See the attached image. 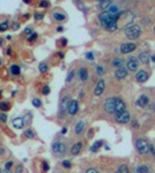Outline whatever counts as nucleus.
Returning <instances> with one entry per match:
<instances>
[{
	"label": "nucleus",
	"instance_id": "1",
	"mask_svg": "<svg viewBox=\"0 0 155 173\" xmlns=\"http://www.w3.org/2000/svg\"><path fill=\"white\" fill-rule=\"evenodd\" d=\"M103 109L109 113H115L116 114L118 112L125 111L126 105L121 98H109V99H107L104 102Z\"/></svg>",
	"mask_w": 155,
	"mask_h": 173
},
{
	"label": "nucleus",
	"instance_id": "2",
	"mask_svg": "<svg viewBox=\"0 0 155 173\" xmlns=\"http://www.w3.org/2000/svg\"><path fill=\"white\" fill-rule=\"evenodd\" d=\"M98 19H100L101 24L109 31H114V30H116L118 28L117 27V19H118L117 14L112 15V14H110L108 12H103V13L100 14Z\"/></svg>",
	"mask_w": 155,
	"mask_h": 173
},
{
	"label": "nucleus",
	"instance_id": "3",
	"mask_svg": "<svg viewBox=\"0 0 155 173\" xmlns=\"http://www.w3.org/2000/svg\"><path fill=\"white\" fill-rule=\"evenodd\" d=\"M140 32H141V29L137 24L130 26V27H127L125 29V35H126V37L128 39H137L140 36Z\"/></svg>",
	"mask_w": 155,
	"mask_h": 173
},
{
	"label": "nucleus",
	"instance_id": "4",
	"mask_svg": "<svg viewBox=\"0 0 155 173\" xmlns=\"http://www.w3.org/2000/svg\"><path fill=\"white\" fill-rule=\"evenodd\" d=\"M135 146H137L138 152L141 153V155H145V153H147L149 151V144L147 143V141L144 140V139H139L137 141V143H135Z\"/></svg>",
	"mask_w": 155,
	"mask_h": 173
},
{
	"label": "nucleus",
	"instance_id": "5",
	"mask_svg": "<svg viewBox=\"0 0 155 173\" xmlns=\"http://www.w3.org/2000/svg\"><path fill=\"white\" fill-rule=\"evenodd\" d=\"M115 118H116V121L118 123H126L130 121V113L125 110V111H122V112H118L115 114Z\"/></svg>",
	"mask_w": 155,
	"mask_h": 173
},
{
	"label": "nucleus",
	"instance_id": "6",
	"mask_svg": "<svg viewBox=\"0 0 155 173\" xmlns=\"http://www.w3.org/2000/svg\"><path fill=\"white\" fill-rule=\"evenodd\" d=\"M52 150H53V152H56V153L62 155V153H65V151H66V145L62 143V142H55V143L52 144Z\"/></svg>",
	"mask_w": 155,
	"mask_h": 173
},
{
	"label": "nucleus",
	"instance_id": "7",
	"mask_svg": "<svg viewBox=\"0 0 155 173\" xmlns=\"http://www.w3.org/2000/svg\"><path fill=\"white\" fill-rule=\"evenodd\" d=\"M135 47H137V45L134 43H126V44H123L121 46V52L122 53H130L133 50H135Z\"/></svg>",
	"mask_w": 155,
	"mask_h": 173
},
{
	"label": "nucleus",
	"instance_id": "8",
	"mask_svg": "<svg viewBox=\"0 0 155 173\" xmlns=\"http://www.w3.org/2000/svg\"><path fill=\"white\" fill-rule=\"evenodd\" d=\"M135 79H137V81L138 82H146L147 80H148V74H147V72L146 70H139L138 73H137V75H135Z\"/></svg>",
	"mask_w": 155,
	"mask_h": 173
},
{
	"label": "nucleus",
	"instance_id": "9",
	"mask_svg": "<svg viewBox=\"0 0 155 173\" xmlns=\"http://www.w3.org/2000/svg\"><path fill=\"white\" fill-rule=\"evenodd\" d=\"M137 68H138V60L135 58L131 57L127 61V70L134 72Z\"/></svg>",
	"mask_w": 155,
	"mask_h": 173
},
{
	"label": "nucleus",
	"instance_id": "10",
	"mask_svg": "<svg viewBox=\"0 0 155 173\" xmlns=\"http://www.w3.org/2000/svg\"><path fill=\"white\" fill-rule=\"evenodd\" d=\"M104 88H105V83H104V81H103V80H100V81L97 82L96 86H95V91H94V93H95L96 96H100V95L103 92Z\"/></svg>",
	"mask_w": 155,
	"mask_h": 173
},
{
	"label": "nucleus",
	"instance_id": "11",
	"mask_svg": "<svg viewBox=\"0 0 155 173\" xmlns=\"http://www.w3.org/2000/svg\"><path fill=\"white\" fill-rule=\"evenodd\" d=\"M79 110V104L76 100H71V104L68 106V113L72 115H74Z\"/></svg>",
	"mask_w": 155,
	"mask_h": 173
},
{
	"label": "nucleus",
	"instance_id": "12",
	"mask_svg": "<svg viewBox=\"0 0 155 173\" xmlns=\"http://www.w3.org/2000/svg\"><path fill=\"white\" fill-rule=\"evenodd\" d=\"M25 119L23 118H21V116H19V118H15L13 121H12V125L15 127V128H18V129H21L23 126H25Z\"/></svg>",
	"mask_w": 155,
	"mask_h": 173
},
{
	"label": "nucleus",
	"instance_id": "13",
	"mask_svg": "<svg viewBox=\"0 0 155 173\" xmlns=\"http://www.w3.org/2000/svg\"><path fill=\"white\" fill-rule=\"evenodd\" d=\"M127 68H125V67H119L118 69H117V72H116V77L118 79V80H122V79H124L125 76L127 75Z\"/></svg>",
	"mask_w": 155,
	"mask_h": 173
},
{
	"label": "nucleus",
	"instance_id": "14",
	"mask_svg": "<svg viewBox=\"0 0 155 173\" xmlns=\"http://www.w3.org/2000/svg\"><path fill=\"white\" fill-rule=\"evenodd\" d=\"M148 97L147 96H145V95H142V96H140L139 97V99L137 100V105L139 106V107H144V106H146L147 104H148Z\"/></svg>",
	"mask_w": 155,
	"mask_h": 173
},
{
	"label": "nucleus",
	"instance_id": "15",
	"mask_svg": "<svg viewBox=\"0 0 155 173\" xmlns=\"http://www.w3.org/2000/svg\"><path fill=\"white\" fill-rule=\"evenodd\" d=\"M71 104V100L68 97H64L62 99V103H60V109H62V112L64 111H68V106Z\"/></svg>",
	"mask_w": 155,
	"mask_h": 173
},
{
	"label": "nucleus",
	"instance_id": "16",
	"mask_svg": "<svg viewBox=\"0 0 155 173\" xmlns=\"http://www.w3.org/2000/svg\"><path fill=\"white\" fill-rule=\"evenodd\" d=\"M78 75H79V79L81 81H83V82L88 80V72H87L86 68H80L79 72H78Z\"/></svg>",
	"mask_w": 155,
	"mask_h": 173
},
{
	"label": "nucleus",
	"instance_id": "17",
	"mask_svg": "<svg viewBox=\"0 0 155 173\" xmlns=\"http://www.w3.org/2000/svg\"><path fill=\"white\" fill-rule=\"evenodd\" d=\"M81 148H82V143L81 142H78V143H75L73 146H72V149H71V153L72 155H78L80 151H81Z\"/></svg>",
	"mask_w": 155,
	"mask_h": 173
},
{
	"label": "nucleus",
	"instance_id": "18",
	"mask_svg": "<svg viewBox=\"0 0 155 173\" xmlns=\"http://www.w3.org/2000/svg\"><path fill=\"white\" fill-rule=\"evenodd\" d=\"M138 58H139V61L142 62V63H148L149 62V56L147 54V52H141Z\"/></svg>",
	"mask_w": 155,
	"mask_h": 173
},
{
	"label": "nucleus",
	"instance_id": "19",
	"mask_svg": "<svg viewBox=\"0 0 155 173\" xmlns=\"http://www.w3.org/2000/svg\"><path fill=\"white\" fill-rule=\"evenodd\" d=\"M52 16H53V19H55L56 21H59V22L66 20V15H65L64 13H59V12H55Z\"/></svg>",
	"mask_w": 155,
	"mask_h": 173
},
{
	"label": "nucleus",
	"instance_id": "20",
	"mask_svg": "<svg viewBox=\"0 0 155 173\" xmlns=\"http://www.w3.org/2000/svg\"><path fill=\"white\" fill-rule=\"evenodd\" d=\"M9 70H11V74H12V75H19V74H20V72H21L20 67H19V66H16V65H12V66H11V68H9Z\"/></svg>",
	"mask_w": 155,
	"mask_h": 173
},
{
	"label": "nucleus",
	"instance_id": "21",
	"mask_svg": "<svg viewBox=\"0 0 155 173\" xmlns=\"http://www.w3.org/2000/svg\"><path fill=\"white\" fill-rule=\"evenodd\" d=\"M83 128H85V122L83 121H79L76 123V126H75V133L76 134H80L83 130Z\"/></svg>",
	"mask_w": 155,
	"mask_h": 173
},
{
	"label": "nucleus",
	"instance_id": "22",
	"mask_svg": "<svg viewBox=\"0 0 155 173\" xmlns=\"http://www.w3.org/2000/svg\"><path fill=\"white\" fill-rule=\"evenodd\" d=\"M110 5H111V1H109V0H107V1H100V2H98V7L102 8V9L109 8Z\"/></svg>",
	"mask_w": 155,
	"mask_h": 173
},
{
	"label": "nucleus",
	"instance_id": "23",
	"mask_svg": "<svg viewBox=\"0 0 155 173\" xmlns=\"http://www.w3.org/2000/svg\"><path fill=\"white\" fill-rule=\"evenodd\" d=\"M118 12V7L116 5H110L109 8H108V13L112 14V15H116V13Z\"/></svg>",
	"mask_w": 155,
	"mask_h": 173
},
{
	"label": "nucleus",
	"instance_id": "24",
	"mask_svg": "<svg viewBox=\"0 0 155 173\" xmlns=\"http://www.w3.org/2000/svg\"><path fill=\"white\" fill-rule=\"evenodd\" d=\"M123 60L122 59H119V58H116V59H114V61H112V65L114 66H116V67H121L122 65H123Z\"/></svg>",
	"mask_w": 155,
	"mask_h": 173
},
{
	"label": "nucleus",
	"instance_id": "25",
	"mask_svg": "<svg viewBox=\"0 0 155 173\" xmlns=\"http://www.w3.org/2000/svg\"><path fill=\"white\" fill-rule=\"evenodd\" d=\"M116 173H130V172H128V169H127L126 165H121Z\"/></svg>",
	"mask_w": 155,
	"mask_h": 173
},
{
	"label": "nucleus",
	"instance_id": "26",
	"mask_svg": "<svg viewBox=\"0 0 155 173\" xmlns=\"http://www.w3.org/2000/svg\"><path fill=\"white\" fill-rule=\"evenodd\" d=\"M0 110L1 111H8L9 110V104L4 102V103H0Z\"/></svg>",
	"mask_w": 155,
	"mask_h": 173
},
{
	"label": "nucleus",
	"instance_id": "27",
	"mask_svg": "<svg viewBox=\"0 0 155 173\" xmlns=\"http://www.w3.org/2000/svg\"><path fill=\"white\" fill-rule=\"evenodd\" d=\"M32 105H34L35 107H41V106H42V102H41V99H38V98H34V99H32Z\"/></svg>",
	"mask_w": 155,
	"mask_h": 173
},
{
	"label": "nucleus",
	"instance_id": "28",
	"mask_svg": "<svg viewBox=\"0 0 155 173\" xmlns=\"http://www.w3.org/2000/svg\"><path fill=\"white\" fill-rule=\"evenodd\" d=\"M25 136L28 137V139H32V137L35 136V133H34L31 129H27V130L25 132Z\"/></svg>",
	"mask_w": 155,
	"mask_h": 173
},
{
	"label": "nucleus",
	"instance_id": "29",
	"mask_svg": "<svg viewBox=\"0 0 155 173\" xmlns=\"http://www.w3.org/2000/svg\"><path fill=\"white\" fill-rule=\"evenodd\" d=\"M137 172L138 173H148V167L147 166H139L137 169Z\"/></svg>",
	"mask_w": 155,
	"mask_h": 173
},
{
	"label": "nucleus",
	"instance_id": "30",
	"mask_svg": "<svg viewBox=\"0 0 155 173\" xmlns=\"http://www.w3.org/2000/svg\"><path fill=\"white\" fill-rule=\"evenodd\" d=\"M38 68H39V70H41L42 73H45V72H48V65H46V63H41Z\"/></svg>",
	"mask_w": 155,
	"mask_h": 173
},
{
	"label": "nucleus",
	"instance_id": "31",
	"mask_svg": "<svg viewBox=\"0 0 155 173\" xmlns=\"http://www.w3.org/2000/svg\"><path fill=\"white\" fill-rule=\"evenodd\" d=\"M101 145H102V141H97V142H95L94 145L92 146V151H96Z\"/></svg>",
	"mask_w": 155,
	"mask_h": 173
},
{
	"label": "nucleus",
	"instance_id": "32",
	"mask_svg": "<svg viewBox=\"0 0 155 173\" xmlns=\"http://www.w3.org/2000/svg\"><path fill=\"white\" fill-rule=\"evenodd\" d=\"M7 29H8V23H7V22L0 23V31H6Z\"/></svg>",
	"mask_w": 155,
	"mask_h": 173
},
{
	"label": "nucleus",
	"instance_id": "33",
	"mask_svg": "<svg viewBox=\"0 0 155 173\" xmlns=\"http://www.w3.org/2000/svg\"><path fill=\"white\" fill-rule=\"evenodd\" d=\"M42 93H43V95H45V96H46V95H49V93H50V88H49L48 86H43V89H42Z\"/></svg>",
	"mask_w": 155,
	"mask_h": 173
},
{
	"label": "nucleus",
	"instance_id": "34",
	"mask_svg": "<svg viewBox=\"0 0 155 173\" xmlns=\"http://www.w3.org/2000/svg\"><path fill=\"white\" fill-rule=\"evenodd\" d=\"M96 74H97V75H100V76H101V75H103V74H104V72H103V67L98 66V67L96 68Z\"/></svg>",
	"mask_w": 155,
	"mask_h": 173
},
{
	"label": "nucleus",
	"instance_id": "35",
	"mask_svg": "<svg viewBox=\"0 0 155 173\" xmlns=\"http://www.w3.org/2000/svg\"><path fill=\"white\" fill-rule=\"evenodd\" d=\"M62 166L66 167V169H69L71 167V162L69 160H64L62 162Z\"/></svg>",
	"mask_w": 155,
	"mask_h": 173
},
{
	"label": "nucleus",
	"instance_id": "36",
	"mask_svg": "<svg viewBox=\"0 0 155 173\" xmlns=\"http://www.w3.org/2000/svg\"><path fill=\"white\" fill-rule=\"evenodd\" d=\"M13 164H14V163H13L12 160H9V162H7V163L5 164V169H7V170H11V167L13 166Z\"/></svg>",
	"mask_w": 155,
	"mask_h": 173
},
{
	"label": "nucleus",
	"instance_id": "37",
	"mask_svg": "<svg viewBox=\"0 0 155 173\" xmlns=\"http://www.w3.org/2000/svg\"><path fill=\"white\" fill-rule=\"evenodd\" d=\"M0 121L1 122H6L7 121V115L5 114V113H1L0 114Z\"/></svg>",
	"mask_w": 155,
	"mask_h": 173
},
{
	"label": "nucleus",
	"instance_id": "38",
	"mask_svg": "<svg viewBox=\"0 0 155 173\" xmlns=\"http://www.w3.org/2000/svg\"><path fill=\"white\" fill-rule=\"evenodd\" d=\"M32 36H29V38H28V42H32V40H35L36 38H37V33H31Z\"/></svg>",
	"mask_w": 155,
	"mask_h": 173
},
{
	"label": "nucleus",
	"instance_id": "39",
	"mask_svg": "<svg viewBox=\"0 0 155 173\" xmlns=\"http://www.w3.org/2000/svg\"><path fill=\"white\" fill-rule=\"evenodd\" d=\"M22 172H23V167H22V165L16 166V169H15V173H22Z\"/></svg>",
	"mask_w": 155,
	"mask_h": 173
},
{
	"label": "nucleus",
	"instance_id": "40",
	"mask_svg": "<svg viewBox=\"0 0 155 173\" xmlns=\"http://www.w3.org/2000/svg\"><path fill=\"white\" fill-rule=\"evenodd\" d=\"M39 6H41V7H44V8H45V7H49V2H48V1H41V2H39Z\"/></svg>",
	"mask_w": 155,
	"mask_h": 173
},
{
	"label": "nucleus",
	"instance_id": "41",
	"mask_svg": "<svg viewBox=\"0 0 155 173\" xmlns=\"http://www.w3.org/2000/svg\"><path fill=\"white\" fill-rule=\"evenodd\" d=\"M73 74H74V72H73V70H71V72H69V74H68V76H67V79H66L68 82L72 80V77H73Z\"/></svg>",
	"mask_w": 155,
	"mask_h": 173
},
{
	"label": "nucleus",
	"instance_id": "42",
	"mask_svg": "<svg viewBox=\"0 0 155 173\" xmlns=\"http://www.w3.org/2000/svg\"><path fill=\"white\" fill-rule=\"evenodd\" d=\"M35 19L36 20H42L43 19V14H35Z\"/></svg>",
	"mask_w": 155,
	"mask_h": 173
},
{
	"label": "nucleus",
	"instance_id": "43",
	"mask_svg": "<svg viewBox=\"0 0 155 173\" xmlns=\"http://www.w3.org/2000/svg\"><path fill=\"white\" fill-rule=\"evenodd\" d=\"M43 169H44V171H48L49 170V165H48L46 162H43Z\"/></svg>",
	"mask_w": 155,
	"mask_h": 173
},
{
	"label": "nucleus",
	"instance_id": "44",
	"mask_svg": "<svg viewBox=\"0 0 155 173\" xmlns=\"http://www.w3.org/2000/svg\"><path fill=\"white\" fill-rule=\"evenodd\" d=\"M86 173H100L98 171H96L95 169H89V170H87Z\"/></svg>",
	"mask_w": 155,
	"mask_h": 173
},
{
	"label": "nucleus",
	"instance_id": "45",
	"mask_svg": "<svg viewBox=\"0 0 155 173\" xmlns=\"http://www.w3.org/2000/svg\"><path fill=\"white\" fill-rule=\"evenodd\" d=\"M86 58H87V59H90V60H92V59H93V54H92V53H90V52H88V53H87V54H86Z\"/></svg>",
	"mask_w": 155,
	"mask_h": 173
},
{
	"label": "nucleus",
	"instance_id": "46",
	"mask_svg": "<svg viewBox=\"0 0 155 173\" xmlns=\"http://www.w3.org/2000/svg\"><path fill=\"white\" fill-rule=\"evenodd\" d=\"M25 32L27 33V35H31V32H32V30H31L30 28H27L26 30H25Z\"/></svg>",
	"mask_w": 155,
	"mask_h": 173
},
{
	"label": "nucleus",
	"instance_id": "47",
	"mask_svg": "<svg viewBox=\"0 0 155 173\" xmlns=\"http://www.w3.org/2000/svg\"><path fill=\"white\" fill-rule=\"evenodd\" d=\"M13 29H14V30H18V29H19V24H18V23H15V24H14V27H13Z\"/></svg>",
	"mask_w": 155,
	"mask_h": 173
},
{
	"label": "nucleus",
	"instance_id": "48",
	"mask_svg": "<svg viewBox=\"0 0 155 173\" xmlns=\"http://www.w3.org/2000/svg\"><path fill=\"white\" fill-rule=\"evenodd\" d=\"M62 45H66V43H67V40H66V39H65V38H64V39H62Z\"/></svg>",
	"mask_w": 155,
	"mask_h": 173
},
{
	"label": "nucleus",
	"instance_id": "49",
	"mask_svg": "<svg viewBox=\"0 0 155 173\" xmlns=\"http://www.w3.org/2000/svg\"><path fill=\"white\" fill-rule=\"evenodd\" d=\"M2 173H12V172H11V170H7V169H5V170L2 171Z\"/></svg>",
	"mask_w": 155,
	"mask_h": 173
},
{
	"label": "nucleus",
	"instance_id": "50",
	"mask_svg": "<svg viewBox=\"0 0 155 173\" xmlns=\"http://www.w3.org/2000/svg\"><path fill=\"white\" fill-rule=\"evenodd\" d=\"M132 126H134V127L137 128V126H138V122H137V121H134V122H132Z\"/></svg>",
	"mask_w": 155,
	"mask_h": 173
},
{
	"label": "nucleus",
	"instance_id": "51",
	"mask_svg": "<svg viewBox=\"0 0 155 173\" xmlns=\"http://www.w3.org/2000/svg\"><path fill=\"white\" fill-rule=\"evenodd\" d=\"M5 152V149L4 148H0V153H4Z\"/></svg>",
	"mask_w": 155,
	"mask_h": 173
},
{
	"label": "nucleus",
	"instance_id": "52",
	"mask_svg": "<svg viewBox=\"0 0 155 173\" xmlns=\"http://www.w3.org/2000/svg\"><path fill=\"white\" fill-rule=\"evenodd\" d=\"M57 30H58V31H62V27H58V28H57Z\"/></svg>",
	"mask_w": 155,
	"mask_h": 173
},
{
	"label": "nucleus",
	"instance_id": "53",
	"mask_svg": "<svg viewBox=\"0 0 155 173\" xmlns=\"http://www.w3.org/2000/svg\"><path fill=\"white\" fill-rule=\"evenodd\" d=\"M151 59H152V60H153V61H154V62H155V57H152V58H151Z\"/></svg>",
	"mask_w": 155,
	"mask_h": 173
},
{
	"label": "nucleus",
	"instance_id": "54",
	"mask_svg": "<svg viewBox=\"0 0 155 173\" xmlns=\"http://www.w3.org/2000/svg\"><path fill=\"white\" fill-rule=\"evenodd\" d=\"M2 44V38H0V45Z\"/></svg>",
	"mask_w": 155,
	"mask_h": 173
},
{
	"label": "nucleus",
	"instance_id": "55",
	"mask_svg": "<svg viewBox=\"0 0 155 173\" xmlns=\"http://www.w3.org/2000/svg\"><path fill=\"white\" fill-rule=\"evenodd\" d=\"M0 66H1V59H0Z\"/></svg>",
	"mask_w": 155,
	"mask_h": 173
},
{
	"label": "nucleus",
	"instance_id": "56",
	"mask_svg": "<svg viewBox=\"0 0 155 173\" xmlns=\"http://www.w3.org/2000/svg\"><path fill=\"white\" fill-rule=\"evenodd\" d=\"M0 173H2V171H1V170H0Z\"/></svg>",
	"mask_w": 155,
	"mask_h": 173
}]
</instances>
